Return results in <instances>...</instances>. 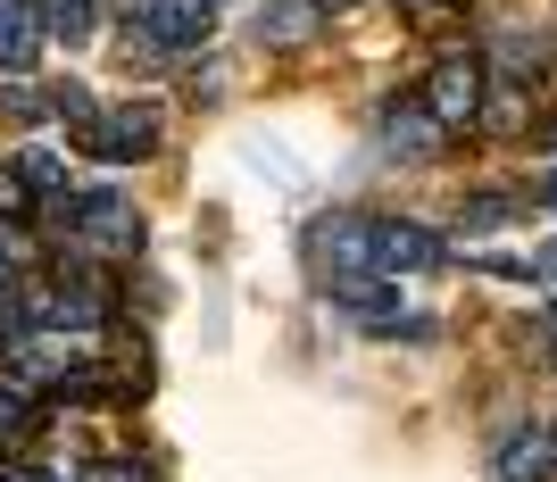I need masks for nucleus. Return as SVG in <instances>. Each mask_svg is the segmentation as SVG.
Segmentation results:
<instances>
[{
    "label": "nucleus",
    "instance_id": "1",
    "mask_svg": "<svg viewBox=\"0 0 557 482\" xmlns=\"http://www.w3.org/2000/svg\"><path fill=\"white\" fill-rule=\"evenodd\" d=\"M216 25V0H125L116 9V50L159 67V59H184V50L209 42Z\"/></svg>",
    "mask_w": 557,
    "mask_h": 482
},
{
    "label": "nucleus",
    "instance_id": "2",
    "mask_svg": "<svg viewBox=\"0 0 557 482\" xmlns=\"http://www.w3.org/2000/svg\"><path fill=\"white\" fill-rule=\"evenodd\" d=\"M308 267H317V283H325L333 299H358V292H374V217H349V208H333V217H317L308 225Z\"/></svg>",
    "mask_w": 557,
    "mask_h": 482
},
{
    "label": "nucleus",
    "instance_id": "3",
    "mask_svg": "<svg viewBox=\"0 0 557 482\" xmlns=\"http://www.w3.org/2000/svg\"><path fill=\"white\" fill-rule=\"evenodd\" d=\"M75 150L100 166H141L150 150H159V109L150 100H116V109H92L84 125H75Z\"/></svg>",
    "mask_w": 557,
    "mask_h": 482
},
{
    "label": "nucleus",
    "instance_id": "4",
    "mask_svg": "<svg viewBox=\"0 0 557 482\" xmlns=\"http://www.w3.org/2000/svg\"><path fill=\"white\" fill-rule=\"evenodd\" d=\"M67 233L92 258H134L141 250V208H134V191H116V184L75 191V200H67Z\"/></svg>",
    "mask_w": 557,
    "mask_h": 482
},
{
    "label": "nucleus",
    "instance_id": "5",
    "mask_svg": "<svg viewBox=\"0 0 557 482\" xmlns=\"http://www.w3.org/2000/svg\"><path fill=\"white\" fill-rule=\"evenodd\" d=\"M374 134H383V150H392V159H408V166H433V159L449 150V125L424 109L417 92L383 100V109H374Z\"/></svg>",
    "mask_w": 557,
    "mask_h": 482
},
{
    "label": "nucleus",
    "instance_id": "6",
    "mask_svg": "<svg viewBox=\"0 0 557 482\" xmlns=\"http://www.w3.org/2000/svg\"><path fill=\"white\" fill-rule=\"evenodd\" d=\"M449 267V242L417 217H374V275H433Z\"/></svg>",
    "mask_w": 557,
    "mask_h": 482
},
{
    "label": "nucleus",
    "instance_id": "7",
    "mask_svg": "<svg viewBox=\"0 0 557 482\" xmlns=\"http://www.w3.org/2000/svg\"><path fill=\"white\" fill-rule=\"evenodd\" d=\"M483 92H491L483 67H474L466 50H449V59H433V75H424V92H417V100L442 116L449 134H458V125H474V116H483Z\"/></svg>",
    "mask_w": 557,
    "mask_h": 482
},
{
    "label": "nucleus",
    "instance_id": "8",
    "mask_svg": "<svg viewBox=\"0 0 557 482\" xmlns=\"http://www.w3.org/2000/svg\"><path fill=\"white\" fill-rule=\"evenodd\" d=\"M499 482H557V424H508L491 449Z\"/></svg>",
    "mask_w": 557,
    "mask_h": 482
},
{
    "label": "nucleus",
    "instance_id": "9",
    "mask_svg": "<svg viewBox=\"0 0 557 482\" xmlns=\"http://www.w3.org/2000/svg\"><path fill=\"white\" fill-rule=\"evenodd\" d=\"M42 9L34 0H0V75H34V59H42Z\"/></svg>",
    "mask_w": 557,
    "mask_h": 482
},
{
    "label": "nucleus",
    "instance_id": "10",
    "mask_svg": "<svg viewBox=\"0 0 557 482\" xmlns=\"http://www.w3.org/2000/svg\"><path fill=\"white\" fill-rule=\"evenodd\" d=\"M308 34H317V9H308V0H267V9H258V42L300 50Z\"/></svg>",
    "mask_w": 557,
    "mask_h": 482
},
{
    "label": "nucleus",
    "instance_id": "11",
    "mask_svg": "<svg viewBox=\"0 0 557 482\" xmlns=\"http://www.w3.org/2000/svg\"><path fill=\"white\" fill-rule=\"evenodd\" d=\"M34 9H42V34H50V42H84L92 17H100V0H34Z\"/></svg>",
    "mask_w": 557,
    "mask_h": 482
},
{
    "label": "nucleus",
    "instance_id": "12",
    "mask_svg": "<svg viewBox=\"0 0 557 482\" xmlns=\"http://www.w3.org/2000/svg\"><path fill=\"white\" fill-rule=\"evenodd\" d=\"M17 175H25V191H34V200H75V191H67V166H59V150H25Z\"/></svg>",
    "mask_w": 557,
    "mask_h": 482
},
{
    "label": "nucleus",
    "instance_id": "13",
    "mask_svg": "<svg viewBox=\"0 0 557 482\" xmlns=\"http://www.w3.org/2000/svg\"><path fill=\"white\" fill-rule=\"evenodd\" d=\"M508 217H516L508 191H483V200H466V208H458V233H449V242H483V233H491V225H508Z\"/></svg>",
    "mask_w": 557,
    "mask_h": 482
},
{
    "label": "nucleus",
    "instance_id": "14",
    "mask_svg": "<svg viewBox=\"0 0 557 482\" xmlns=\"http://www.w3.org/2000/svg\"><path fill=\"white\" fill-rule=\"evenodd\" d=\"M25 333H34V292H25V283H0V358H9Z\"/></svg>",
    "mask_w": 557,
    "mask_h": 482
},
{
    "label": "nucleus",
    "instance_id": "15",
    "mask_svg": "<svg viewBox=\"0 0 557 482\" xmlns=\"http://www.w3.org/2000/svg\"><path fill=\"white\" fill-rule=\"evenodd\" d=\"M0 116H9V125H42V116H50V92H34L25 75H9V84H0Z\"/></svg>",
    "mask_w": 557,
    "mask_h": 482
},
{
    "label": "nucleus",
    "instance_id": "16",
    "mask_svg": "<svg viewBox=\"0 0 557 482\" xmlns=\"http://www.w3.org/2000/svg\"><path fill=\"white\" fill-rule=\"evenodd\" d=\"M25 208H34V191H25V175H17V159H0V225H17Z\"/></svg>",
    "mask_w": 557,
    "mask_h": 482
},
{
    "label": "nucleus",
    "instance_id": "17",
    "mask_svg": "<svg viewBox=\"0 0 557 482\" xmlns=\"http://www.w3.org/2000/svg\"><path fill=\"white\" fill-rule=\"evenodd\" d=\"M25 424H34V399L0 383V441H9V433H25Z\"/></svg>",
    "mask_w": 557,
    "mask_h": 482
},
{
    "label": "nucleus",
    "instance_id": "18",
    "mask_svg": "<svg viewBox=\"0 0 557 482\" xmlns=\"http://www.w3.org/2000/svg\"><path fill=\"white\" fill-rule=\"evenodd\" d=\"M499 67H508V75L541 67V42H524V34H508V42H499Z\"/></svg>",
    "mask_w": 557,
    "mask_h": 482
},
{
    "label": "nucleus",
    "instance_id": "19",
    "mask_svg": "<svg viewBox=\"0 0 557 482\" xmlns=\"http://www.w3.org/2000/svg\"><path fill=\"white\" fill-rule=\"evenodd\" d=\"M533 283H549V292H557V242H541V250H533Z\"/></svg>",
    "mask_w": 557,
    "mask_h": 482
},
{
    "label": "nucleus",
    "instance_id": "20",
    "mask_svg": "<svg viewBox=\"0 0 557 482\" xmlns=\"http://www.w3.org/2000/svg\"><path fill=\"white\" fill-rule=\"evenodd\" d=\"M0 283H17V242L0 233Z\"/></svg>",
    "mask_w": 557,
    "mask_h": 482
},
{
    "label": "nucleus",
    "instance_id": "21",
    "mask_svg": "<svg viewBox=\"0 0 557 482\" xmlns=\"http://www.w3.org/2000/svg\"><path fill=\"white\" fill-rule=\"evenodd\" d=\"M541 349L557 358V308H541Z\"/></svg>",
    "mask_w": 557,
    "mask_h": 482
},
{
    "label": "nucleus",
    "instance_id": "22",
    "mask_svg": "<svg viewBox=\"0 0 557 482\" xmlns=\"http://www.w3.org/2000/svg\"><path fill=\"white\" fill-rule=\"evenodd\" d=\"M42 482H116V474H84V466H75V474H42Z\"/></svg>",
    "mask_w": 557,
    "mask_h": 482
},
{
    "label": "nucleus",
    "instance_id": "23",
    "mask_svg": "<svg viewBox=\"0 0 557 482\" xmlns=\"http://www.w3.org/2000/svg\"><path fill=\"white\" fill-rule=\"evenodd\" d=\"M541 200H549V208H557V166H549V175H541Z\"/></svg>",
    "mask_w": 557,
    "mask_h": 482
},
{
    "label": "nucleus",
    "instance_id": "24",
    "mask_svg": "<svg viewBox=\"0 0 557 482\" xmlns=\"http://www.w3.org/2000/svg\"><path fill=\"white\" fill-rule=\"evenodd\" d=\"M408 9H449V0H408Z\"/></svg>",
    "mask_w": 557,
    "mask_h": 482
},
{
    "label": "nucleus",
    "instance_id": "25",
    "mask_svg": "<svg viewBox=\"0 0 557 482\" xmlns=\"http://www.w3.org/2000/svg\"><path fill=\"white\" fill-rule=\"evenodd\" d=\"M0 482H25V474H0Z\"/></svg>",
    "mask_w": 557,
    "mask_h": 482
}]
</instances>
